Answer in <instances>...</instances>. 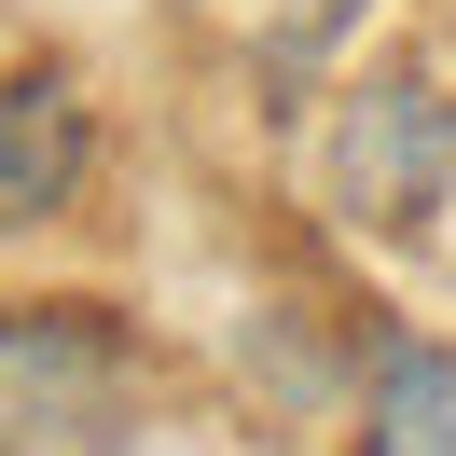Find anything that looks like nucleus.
I'll list each match as a JSON object with an SVG mask.
<instances>
[{
    "mask_svg": "<svg viewBox=\"0 0 456 456\" xmlns=\"http://www.w3.org/2000/svg\"><path fill=\"white\" fill-rule=\"evenodd\" d=\"M139 401V346L97 305H0V456H97Z\"/></svg>",
    "mask_w": 456,
    "mask_h": 456,
    "instance_id": "nucleus-1",
    "label": "nucleus"
},
{
    "mask_svg": "<svg viewBox=\"0 0 456 456\" xmlns=\"http://www.w3.org/2000/svg\"><path fill=\"white\" fill-rule=\"evenodd\" d=\"M443 167H456V125H443V97H428V84H360V97H346L332 194L360 208V222H428Z\"/></svg>",
    "mask_w": 456,
    "mask_h": 456,
    "instance_id": "nucleus-2",
    "label": "nucleus"
},
{
    "mask_svg": "<svg viewBox=\"0 0 456 456\" xmlns=\"http://www.w3.org/2000/svg\"><path fill=\"white\" fill-rule=\"evenodd\" d=\"M97 167V111L69 69H14L0 84V222H56Z\"/></svg>",
    "mask_w": 456,
    "mask_h": 456,
    "instance_id": "nucleus-3",
    "label": "nucleus"
},
{
    "mask_svg": "<svg viewBox=\"0 0 456 456\" xmlns=\"http://www.w3.org/2000/svg\"><path fill=\"white\" fill-rule=\"evenodd\" d=\"M360 456H456V346L373 332V360H360Z\"/></svg>",
    "mask_w": 456,
    "mask_h": 456,
    "instance_id": "nucleus-4",
    "label": "nucleus"
}]
</instances>
